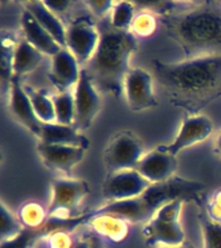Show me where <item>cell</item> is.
Instances as JSON below:
<instances>
[{"instance_id": "4fadbf2b", "label": "cell", "mask_w": 221, "mask_h": 248, "mask_svg": "<svg viewBox=\"0 0 221 248\" xmlns=\"http://www.w3.org/2000/svg\"><path fill=\"white\" fill-rule=\"evenodd\" d=\"M84 147L65 146V145H50L39 142L38 153L42 162L50 170H57L61 173L70 174L74 167L84 159Z\"/></svg>"}, {"instance_id": "83f0119b", "label": "cell", "mask_w": 221, "mask_h": 248, "mask_svg": "<svg viewBox=\"0 0 221 248\" xmlns=\"http://www.w3.org/2000/svg\"><path fill=\"white\" fill-rule=\"evenodd\" d=\"M157 29V18L150 12H142L136 15L131 26V32L137 36H149Z\"/></svg>"}, {"instance_id": "44dd1931", "label": "cell", "mask_w": 221, "mask_h": 248, "mask_svg": "<svg viewBox=\"0 0 221 248\" xmlns=\"http://www.w3.org/2000/svg\"><path fill=\"white\" fill-rule=\"evenodd\" d=\"M43 53L31 46L26 39H22L16 46L13 58H12V75L21 78L34 71L42 62Z\"/></svg>"}, {"instance_id": "4316f807", "label": "cell", "mask_w": 221, "mask_h": 248, "mask_svg": "<svg viewBox=\"0 0 221 248\" xmlns=\"http://www.w3.org/2000/svg\"><path fill=\"white\" fill-rule=\"evenodd\" d=\"M203 248H221V222L211 220L205 213L201 215Z\"/></svg>"}, {"instance_id": "277c9868", "label": "cell", "mask_w": 221, "mask_h": 248, "mask_svg": "<svg viewBox=\"0 0 221 248\" xmlns=\"http://www.w3.org/2000/svg\"><path fill=\"white\" fill-rule=\"evenodd\" d=\"M205 189V184L174 176L162 184H151L141 195L128 201L110 202L91 215H110L132 224L147 222L155 212L170 202L193 198Z\"/></svg>"}, {"instance_id": "603a6c76", "label": "cell", "mask_w": 221, "mask_h": 248, "mask_svg": "<svg viewBox=\"0 0 221 248\" xmlns=\"http://www.w3.org/2000/svg\"><path fill=\"white\" fill-rule=\"evenodd\" d=\"M56 111V123L62 125H74L75 119V101L74 93L70 91L67 92H58L57 94L52 96Z\"/></svg>"}, {"instance_id": "d4e9b609", "label": "cell", "mask_w": 221, "mask_h": 248, "mask_svg": "<svg viewBox=\"0 0 221 248\" xmlns=\"http://www.w3.org/2000/svg\"><path fill=\"white\" fill-rule=\"evenodd\" d=\"M19 221L25 228L40 229L48 220V215L38 203H27L19 209Z\"/></svg>"}, {"instance_id": "2e32d148", "label": "cell", "mask_w": 221, "mask_h": 248, "mask_svg": "<svg viewBox=\"0 0 221 248\" xmlns=\"http://www.w3.org/2000/svg\"><path fill=\"white\" fill-rule=\"evenodd\" d=\"M80 74L79 62L69 49L63 48L52 57V67L48 78L58 92H67L73 85H77Z\"/></svg>"}, {"instance_id": "8d00e7d4", "label": "cell", "mask_w": 221, "mask_h": 248, "mask_svg": "<svg viewBox=\"0 0 221 248\" xmlns=\"http://www.w3.org/2000/svg\"><path fill=\"white\" fill-rule=\"evenodd\" d=\"M158 248H184V246H180V247H158Z\"/></svg>"}, {"instance_id": "7a4b0ae2", "label": "cell", "mask_w": 221, "mask_h": 248, "mask_svg": "<svg viewBox=\"0 0 221 248\" xmlns=\"http://www.w3.org/2000/svg\"><path fill=\"white\" fill-rule=\"evenodd\" d=\"M162 25L186 58L221 56V1L185 3Z\"/></svg>"}, {"instance_id": "d6986e66", "label": "cell", "mask_w": 221, "mask_h": 248, "mask_svg": "<svg viewBox=\"0 0 221 248\" xmlns=\"http://www.w3.org/2000/svg\"><path fill=\"white\" fill-rule=\"evenodd\" d=\"M23 7L27 12H30L31 15L34 16L35 19L42 25L43 29L48 31L62 48H66L65 25L53 12L48 9L44 1H36V0L25 1Z\"/></svg>"}, {"instance_id": "7402d4cb", "label": "cell", "mask_w": 221, "mask_h": 248, "mask_svg": "<svg viewBox=\"0 0 221 248\" xmlns=\"http://www.w3.org/2000/svg\"><path fill=\"white\" fill-rule=\"evenodd\" d=\"M30 96L31 104L38 119L44 124L56 123V111H54L53 98L48 94L47 91L42 89H26Z\"/></svg>"}, {"instance_id": "9a60e30c", "label": "cell", "mask_w": 221, "mask_h": 248, "mask_svg": "<svg viewBox=\"0 0 221 248\" xmlns=\"http://www.w3.org/2000/svg\"><path fill=\"white\" fill-rule=\"evenodd\" d=\"M9 108L12 115L18 120V123L38 137L43 123L38 119L30 96L21 85V79L17 77H12L9 81Z\"/></svg>"}, {"instance_id": "e0dca14e", "label": "cell", "mask_w": 221, "mask_h": 248, "mask_svg": "<svg viewBox=\"0 0 221 248\" xmlns=\"http://www.w3.org/2000/svg\"><path fill=\"white\" fill-rule=\"evenodd\" d=\"M21 25H22L23 35H25L23 39H26L27 42L34 48H36L40 53L54 57L60 50L63 49L54 40L53 36L48 31L44 30L42 25L35 19L34 16L26 9L22 12V16H21Z\"/></svg>"}, {"instance_id": "484cf974", "label": "cell", "mask_w": 221, "mask_h": 248, "mask_svg": "<svg viewBox=\"0 0 221 248\" xmlns=\"http://www.w3.org/2000/svg\"><path fill=\"white\" fill-rule=\"evenodd\" d=\"M23 229L25 226L19 221L18 217H16L7 208V205L1 203L0 204V238H1V242L15 238L22 232Z\"/></svg>"}, {"instance_id": "4dcf8cb0", "label": "cell", "mask_w": 221, "mask_h": 248, "mask_svg": "<svg viewBox=\"0 0 221 248\" xmlns=\"http://www.w3.org/2000/svg\"><path fill=\"white\" fill-rule=\"evenodd\" d=\"M205 215L213 221L221 222V191L216 193L207 203Z\"/></svg>"}, {"instance_id": "836d02e7", "label": "cell", "mask_w": 221, "mask_h": 248, "mask_svg": "<svg viewBox=\"0 0 221 248\" xmlns=\"http://www.w3.org/2000/svg\"><path fill=\"white\" fill-rule=\"evenodd\" d=\"M73 248H92V234L84 236L83 239L75 240L73 243Z\"/></svg>"}, {"instance_id": "1f68e13d", "label": "cell", "mask_w": 221, "mask_h": 248, "mask_svg": "<svg viewBox=\"0 0 221 248\" xmlns=\"http://www.w3.org/2000/svg\"><path fill=\"white\" fill-rule=\"evenodd\" d=\"M73 243L65 232H54L48 238L49 248H73Z\"/></svg>"}, {"instance_id": "7c38bea8", "label": "cell", "mask_w": 221, "mask_h": 248, "mask_svg": "<svg viewBox=\"0 0 221 248\" xmlns=\"http://www.w3.org/2000/svg\"><path fill=\"white\" fill-rule=\"evenodd\" d=\"M151 186L136 170H127L109 174L102 186V194L111 202L128 201L141 195Z\"/></svg>"}, {"instance_id": "8fae6325", "label": "cell", "mask_w": 221, "mask_h": 248, "mask_svg": "<svg viewBox=\"0 0 221 248\" xmlns=\"http://www.w3.org/2000/svg\"><path fill=\"white\" fill-rule=\"evenodd\" d=\"M213 132V123L207 115L195 114L188 115L181 122L180 129L174 140L168 145H160V149L172 155H176L191 147L197 143H201L211 137Z\"/></svg>"}, {"instance_id": "d6a6232c", "label": "cell", "mask_w": 221, "mask_h": 248, "mask_svg": "<svg viewBox=\"0 0 221 248\" xmlns=\"http://www.w3.org/2000/svg\"><path fill=\"white\" fill-rule=\"evenodd\" d=\"M49 11H52L54 15L57 16L60 13H63V12L67 11V8L71 5L70 1H66V0H61V1H44Z\"/></svg>"}, {"instance_id": "e575fe53", "label": "cell", "mask_w": 221, "mask_h": 248, "mask_svg": "<svg viewBox=\"0 0 221 248\" xmlns=\"http://www.w3.org/2000/svg\"><path fill=\"white\" fill-rule=\"evenodd\" d=\"M92 248H104L101 236L97 234H92Z\"/></svg>"}, {"instance_id": "f546056e", "label": "cell", "mask_w": 221, "mask_h": 248, "mask_svg": "<svg viewBox=\"0 0 221 248\" xmlns=\"http://www.w3.org/2000/svg\"><path fill=\"white\" fill-rule=\"evenodd\" d=\"M84 4L89 8V11H92L93 15L101 18L108 15L109 12L112 11L115 3L109 1V0H88V1H84Z\"/></svg>"}, {"instance_id": "5b68a950", "label": "cell", "mask_w": 221, "mask_h": 248, "mask_svg": "<svg viewBox=\"0 0 221 248\" xmlns=\"http://www.w3.org/2000/svg\"><path fill=\"white\" fill-rule=\"evenodd\" d=\"M184 201L170 202L159 208L142 229L145 243L150 247H180L185 242L180 216Z\"/></svg>"}, {"instance_id": "cb8c5ba5", "label": "cell", "mask_w": 221, "mask_h": 248, "mask_svg": "<svg viewBox=\"0 0 221 248\" xmlns=\"http://www.w3.org/2000/svg\"><path fill=\"white\" fill-rule=\"evenodd\" d=\"M136 5L129 1H119L114 4L110 17V25L115 30L129 31L136 17Z\"/></svg>"}, {"instance_id": "9c48e42d", "label": "cell", "mask_w": 221, "mask_h": 248, "mask_svg": "<svg viewBox=\"0 0 221 248\" xmlns=\"http://www.w3.org/2000/svg\"><path fill=\"white\" fill-rule=\"evenodd\" d=\"M75 101V119L74 127L78 131H85L92 125L101 110V97L97 87L84 69L81 70L80 78L75 85L74 92Z\"/></svg>"}, {"instance_id": "6da1fadb", "label": "cell", "mask_w": 221, "mask_h": 248, "mask_svg": "<svg viewBox=\"0 0 221 248\" xmlns=\"http://www.w3.org/2000/svg\"><path fill=\"white\" fill-rule=\"evenodd\" d=\"M155 78L174 106L190 115L221 96V56L153 63Z\"/></svg>"}, {"instance_id": "ac0fdd59", "label": "cell", "mask_w": 221, "mask_h": 248, "mask_svg": "<svg viewBox=\"0 0 221 248\" xmlns=\"http://www.w3.org/2000/svg\"><path fill=\"white\" fill-rule=\"evenodd\" d=\"M38 139L43 143L50 145H65L88 149L89 141L84 135H81L74 125H62L58 123H43Z\"/></svg>"}, {"instance_id": "f1b7e54d", "label": "cell", "mask_w": 221, "mask_h": 248, "mask_svg": "<svg viewBox=\"0 0 221 248\" xmlns=\"http://www.w3.org/2000/svg\"><path fill=\"white\" fill-rule=\"evenodd\" d=\"M43 232L40 229H29L25 228L18 235L12 239L3 240L0 248H30L32 242L36 238L42 236Z\"/></svg>"}, {"instance_id": "30bf717a", "label": "cell", "mask_w": 221, "mask_h": 248, "mask_svg": "<svg viewBox=\"0 0 221 248\" xmlns=\"http://www.w3.org/2000/svg\"><path fill=\"white\" fill-rule=\"evenodd\" d=\"M123 92L132 111H143L158 105L154 93V79L146 70L131 69L124 80Z\"/></svg>"}, {"instance_id": "8992f818", "label": "cell", "mask_w": 221, "mask_h": 248, "mask_svg": "<svg viewBox=\"0 0 221 248\" xmlns=\"http://www.w3.org/2000/svg\"><path fill=\"white\" fill-rule=\"evenodd\" d=\"M89 193L88 184L75 178H56L52 181V198L47 209L48 220L69 221Z\"/></svg>"}, {"instance_id": "52a82bcc", "label": "cell", "mask_w": 221, "mask_h": 248, "mask_svg": "<svg viewBox=\"0 0 221 248\" xmlns=\"http://www.w3.org/2000/svg\"><path fill=\"white\" fill-rule=\"evenodd\" d=\"M145 155L142 141L132 132H120L112 137L104 151V163L109 173L136 170Z\"/></svg>"}, {"instance_id": "5bb4252c", "label": "cell", "mask_w": 221, "mask_h": 248, "mask_svg": "<svg viewBox=\"0 0 221 248\" xmlns=\"http://www.w3.org/2000/svg\"><path fill=\"white\" fill-rule=\"evenodd\" d=\"M177 170V159L167 151L157 147L155 150L146 153L139 163L136 170L146 178L150 184H162L174 178Z\"/></svg>"}, {"instance_id": "3957f363", "label": "cell", "mask_w": 221, "mask_h": 248, "mask_svg": "<svg viewBox=\"0 0 221 248\" xmlns=\"http://www.w3.org/2000/svg\"><path fill=\"white\" fill-rule=\"evenodd\" d=\"M98 30L100 43L84 70L97 88L119 97L131 71L129 61L137 49V39L131 31L115 30L110 23H104Z\"/></svg>"}, {"instance_id": "ffe728a7", "label": "cell", "mask_w": 221, "mask_h": 248, "mask_svg": "<svg viewBox=\"0 0 221 248\" xmlns=\"http://www.w3.org/2000/svg\"><path fill=\"white\" fill-rule=\"evenodd\" d=\"M85 224L97 232L101 238H109L114 242L126 239L128 234L127 222L110 215H84Z\"/></svg>"}, {"instance_id": "ba28073f", "label": "cell", "mask_w": 221, "mask_h": 248, "mask_svg": "<svg viewBox=\"0 0 221 248\" xmlns=\"http://www.w3.org/2000/svg\"><path fill=\"white\" fill-rule=\"evenodd\" d=\"M100 43V30L88 17L75 18L66 27V49L77 58L79 65H87Z\"/></svg>"}, {"instance_id": "d590c367", "label": "cell", "mask_w": 221, "mask_h": 248, "mask_svg": "<svg viewBox=\"0 0 221 248\" xmlns=\"http://www.w3.org/2000/svg\"><path fill=\"white\" fill-rule=\"evenodd\" d=\"M215 153L221 158V132L217 136L216 141H215Z\"/></svg>"}]
</instances>
